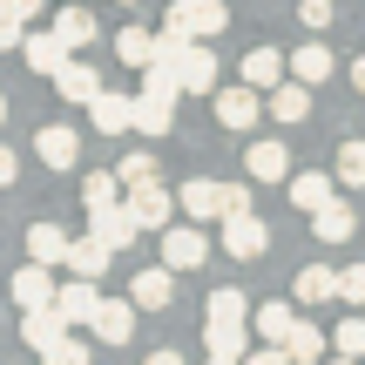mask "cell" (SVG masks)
<instances>
[{
	"label": "cell",
	"instance_id": "22",
	"mask_svg": "<svg viewBox=\"0 0 365 365\" xmlns=\"http://www.w3.org/2000/svg\"><path fill=\"white\" fill-rule=\"evenodd\" d=\"M257 339H271V345H291V331H298V304H284V298H271V304H257Z\"/></svg>",
	"mask_w": 365,
	"mask_h": 365
},
{
	"label": "cell",
	"instance_id": "2",
	"mask_svg": "<svg viewBox=\"0 0 365 365\" xmlns=\"http://www.w3.org/2000/svg\"><path fill=\"white\" fill-rule=\"evenodd\" d=\"M176 210H182L190 223H203V217H217V223H223V210H230V182H210V176L182 182V190H176Z\"/></svg>",
	"mask_w": 365,
	"mask_h": 365
},
{
	"label": "cell",
	"instance_id": "13",
	"mask_svg": "<svg viewBox=\"0 0 365 365\" xmlns=\"http://www.w3.org/2000/svg\"><path fill=\"white\" fill-rule=\"evenodd\" d=\"M54 277H48V264H21V271H14V304H21V312H41V304H54Z\"/></svg>",
	"mask_w": 365,
	"mask_h": 365
},
{
	"label": "cell",
	"instance_id": "41",
	"mask_svg": "<svg viewBox=\"0 0 365 365\" xmlns=\"http://www.w3.org/2000/svg\"><path fill=\"white\" fill-rule=\"evenodd\" d=\"M331 14H339L331 0H298V21H304V27H318V34L331 27Z\"/></svg>",
	"mask_w": 365,
	"mask_h": 365
},
{
	"label": "cell",
	"instance_id": "7",
	"mask_svg": "<svg viewBox=\"0 0 365 365\" xmlns=\"http://www.w3.org/2000/svg\"><path fill=\"white\" fill-rule=\"evenodd\" d=\"M88 331L102 345H129L135 339V298H102V312L88 318Z\"/></svg>",
	"mask_w": 365,
	"mask_h": 365
},
{
	"label": "cell",
	"instance_id": "34",
	"mask_svg": "<svg viewBox=\"0 0 365 365\" xmlns=\"http://www.w3.org/2000/svg\"><path fill=\"white\" fill-rule=\"evenodd\" d=\"M331 352L339 359H365V318L359 312H345L339 325H331Z\"/></svg>",
	"mask_w": 365,
	"mask_h": 365
},
{
	"label": "cell",
	"instance_id": "11",
	"mask_svg": "<svg viewBox=\"0 0 365 365\" xmlns=\"http://www.w3.org/2000/svg\"><path fill=\"white\" fill-rule=\"evenodd\" d=\"M88 122H95L102 135H129V129H135V95H115V88H102V95L88 102Z\"/></svg>",
	"mask_w": 365,
	"mask_h": 365
},
{
	"label": "cell",
	"instance_id": "39",
	"mask_svg": "<svg viewBox=\"0 0 365 365\" xmlns=\"http://www.w3.org/2000/svg\"><path fill=\"white\" fill-rule=\"evenodd\" d=\"M41 365H88V345H81L75 331H68L61 345H48V352H41Z\"/></svg>",
	"mask_w": 365,
	"mask_h": 365
},
{
	"label": "cell",
	"instance_id": "23",
	"mask_svg": "<svg viewBox=\"0 0 365 365\" xmlns=\"http://www.w3.org/2000/svg\"><path fill=\"white\" fill-rule=\"evenodd\" d=\"M68 331H75V325H68V318L54 312V304H41V312H27V325H21V339L34 345V352H48V345H61Z\"/></svg>",
	"mask_w": 365,
	"mask_h": 365
},
{
	"label": "cell",
	"instance_id": "47",
	"mask_svg": "<svg viewBox=\"0 0 365 365\" xmlns=\"http://www.w3.org/2000/svg\"><path fill=\"white\" fill-rule=\"evenodd\" d=\"M325 365H359V359H325Z\"/></svg>",
	"mask_w": 365,
	"mask_h": 365
},
{
	"label": "cell",
	"instance_id": "49",
	"mask_svg": "<svg viewBox=\"0 0 365 365\" xmlns=\"http://www.w3.org/2000/svg\"><path fill=\"white\" fill-rule=\"evenodd\" d=\"M0 122H7V95H0Z\"/></svg>",
	"mask_w": 365,
	"mask_h": 365
},
{
	"label": "cell",
	"instance_id": "8",
	"mask_svg": "<svg viewBox=\"0 0 365 365\" xmlns=\"http://www.w3.org/2000/svg\"><path fill=\"white\" fill-rule=\"evenodd\" d=\"M21 54H27V68H34V75H61V68L75 61V48H68V41L54 34V27H48V34H34V27H27Z\"/></svg>",
	"mask_w": 365,
	"mask_h": 365
},
{
	"label": "cell",
	"instance_id": "9",
	"mask_svg": "<svg viewBox=\"0 0 365 365\" xmlns=\"http://www.w3.org/2000/svg\"><path fill=\"white\" fill-rule=\"evenodd\" d=\"M129 298H135V312H163V304L176 298V271H170V264L135 271V277H129Z\"/></svg>",
	"mask_w": 365,
	"mask_h": 365
},
{
	"label": "cell",
	"instance_id": "43",
	"mask_svg": "<svg viewBox=\"0 0 365 365\" xmlns=\"http://www.w3.org/2000/svg\"><path fill=\"white\" fill-rule=\"evenodd\" d=\"M14 176H21V156H14V149H7V143H0V190H7V182H14Z\"/></svg>",
	"mask_w": 365,
	"mask_h": 365
},
{
	"label": "cell",
	"instance_id": "21",
	"mask_svg": "<svg viewBox=\"0 0 365 365\" xmlns=\"http://www.w3.org/2000/svg\"><path fill=\"white\" fill-rule=\"evenodd\" d=\"M264 108H271L284 129H298V122L312 115V88H304V81H284V88H271V95H264Z\"/></svg>",
	"mask_w": 365,
	"mask_h": 365
},
{
	"label": "cell",
	"instance_id": "44",
	"mask_svg": "<svg viewBox=\"0 0 365 365\" xmlns=\"http://www.w3.org/2000/svg\"><path fill=\"white\" fill-rule=\"evenodd\" d=\"M7 7H14V14H21V21H34V14H41V7H48V0H7Z\"/></svg>",
	"mask_w": 365,
	"mask_h": 365
},
{
	"label": "cell",
	"instance_id": "27",
	"mask_svg": "<svg viewBox=\"0 0 365 365\" xmlns=\"http://www.w3.org/2000/svg\"><path fill=\"white\" fill-rule=\"evenodd\" d=\"M203 352L244 365V359H250V331H244V325H203Z\"/></svg>",
	"mask_w": 365,
	"mask_h": 365
},
{
	"label": "cell",
	"instance_id": "5",
	"mask_svg": "<svg viewBox=\"0 0 365 365\" xmlns=\"http://www.w3.org/2000/svg\"><path fill=\"white\" fill-rule=\"evenodd\" d=\"M203 257H210V237L196 230V223H170V230H163V264H170V271H196Z\"/></svg>",
	"mask_w": 365,
	"mask_h": 365
},
{
	"label": "cell",
	"instance_id": "40",
	"mask_svg": "<svg viewBox=\"0 0 365 365\" xmlns=\"http://www.w3.org/2000/svg\"><path fill=\"white\" fill-rule=\"evenodd\" d=\"M339 304H365V264H352V271H339Z\"/></svg>",
	"mask_w": 365,
	"mask_h": 365
},
{
	"label": "cell",
	"instance_id": "3",
	"mask_svg": "<svg viewBox=\"0 0 365 365\" xmlns=\"http://www.w3.org/2000/svg\"><path fill=\"white\" fill-rule=\"evenodd\" d=\"M129 217L143 223V230H170V223H176V190H163V182H135V190H129Z\"/></svg>",
	"mask_w": 365,
	"mask_h": 365
},
{
	"label": "cell",
	"instance_id": "16",
	"mask_svg": "<svg viewBox=\"0 0 365 365\" xmlns=\"http://www.w3.org/2000/svg\"><path fill=\"white\" fill-rule=\"evenodd\" d=\"M54 88H61V102H75V108H88L95 95H102V75H95V68H88V61H81V54H75V61H68L61 75H54Z\"/></svg>",
	"mask_w": 365,
	"mask_h": 365
},
{
	"label": "cell",
	"instance_id": "38",
	"mask_svg": "<svg viewBox=\"0 0 365 365\" xmlns=\"http://www.w3.org/2000/svg\"><path fill=\"white\" fill-rule=\"evenodd\" d=\"M21 41H27V21L0 0V54H21Z\"/></svg>",
	"mask_w": 365,
	"mask_h": 365
},
{
	"label": "cell",
	"instance_id": "4",
	"mask_svg": "<svg viewBox=\"0 0 365 365\" xmlns=\"http://www.w3.org/2000/svg\"><path fill=\"white\" fill-rule=\"evenodd\" d=\"M223 250H230L237 264L271 250V230H264V217H257V210H244V217H223Z\"/></svg>",
	"mask_w": 365,
	"mask_h": 365
},
{
	"label": "cell",
	"instance_id": "20",
	"mask_svg": "<svg viewBox=\"0 0 365 365\" xmlns=\"http://www.w3.org/2000/svg\"><path fill=\"white\" fill-rule=\"evenodd\" d=\"M54 34H61V41H68V48H75V54H81V48H88V41H95V34H102V27H95V14H88V7H81V0H61V14H54Z\"/></svg>",
	"mask_w": 365,
	"mask_h": 365
},
{
	"label": "cell",
	"instance_id": "6",
	"mask_svg": "<svg viewBox=\"0 0 365 365\" xmlns=\"http://www.w3.org/2000/svg\"><path fill=\"white\" fill-rule=\"evenodd\" d=\"M257 115H271V108H264V95L250 88V81H237V88H217V122H223V129H250Z\"/></svg>",
	"mask_w": 365,
	"mask_h": 365
},
{
	"label": "cell",
	"instance_id": "17",
	"mask_svg": "<svg viewBox=\"0 0 365 365\" xmlns=\"http://www.w3.org/2000/svg\"><path fill=\"white\" fill-rule=\"evenodd\" d=\"M284 54H277V48H250L244 54V81H250V88H257V95H271V88H284Z\"/></svg>",
	"mask_w": 365,
	"mask_h": 365
},
{
	"label": "cell",
	"instance_id": "25",
	"mask_svg": "<svg viewBox=\"0 0 365 365\" xmlns=\"http://www.w3.org/2000/svg\"><path fill=\"white\" fill-rule=\"evenodd\" d=\"M325 203H339V196H331V176H318V170L291 176V210H304V217H318Z\"/></svg>",
	"mask_w": 365,
	"mask_h": 365
},
{
	"label": "cell",
	"instance_id": "35",
	"mask_svg": "<svg viewBox=\"0 0 365 365\" xmlns=\"http://www.w3.org/2000/svg\"><path fill=\"white\" fill-rule=\"evenodd\" d=\"M331 170H339V182H345V190H365V143H339Z\"/></svg>",
	"mask_w": 365,
	"mask_h": 365
},
{
	"label": "cell",
	"instance_id": "37",
	"mask_svg": "<svg viewBox=\"0 0 365 365\" xmlns=\"http://www.w3.org/2000/svg\"><path fill=\"white\" fill-rule=\"evenodd\" d=\"M115 176L129 182V190H135V182H156V156H149V149H129V156L115 163Z\"/></svg>",
	"mask_w": 365,
	"mask_h": 365
},
{
	"label": "cell",
	"instance_id": "31",
	"mask_svg": "<svg viewBox=\"0 0 365 365\" xmlns=\"http://www.w3.org/2000/svg\"><path fill=\"white\" fill-rule=\"evenodd\" d=\"M176 122V102H163V95H135V129L143 135H170Z\"/></svg>",
	"mask_w": 365,
	"mask_h": 365
},
{
	"label": "cell",
	"instance_id": "1",
	"mask_svg": "<svg viewBox=\"0 0 365 365\" xmlns=\"http://www.w3.org/2000/svg\"><path fill=\"white\" fill-rule=\"evenodd\" d=\"M223 27H230V7H223V0H170V21H163V34L217 41Z\"/></svg>",
	"mask_w": 365,
	"mask_h": 365
},
{
	"label": "cell",
	"instance_id": "26",
	"mask_svg": "<svg viewBox=\"0 0 365 365\" xmlns=\"http://www.w3.org/2000/svg\"><path fill=\"white\" fill-rule=\"evenodd\" d=\"M244 170H250V182H284V170H291V156H284V143H250V156H244Z\"/></svg>",
	"mask_w": 365,
	"mask_h": 365
},
{
	"label": "cell",
	"instance_id": "36",
	"mask_svg": "<svg viewBox=\"0 0 365 365\" xmlns=\"http://www.w3.org/2000/svg\"><path fill=\"white\" fill-rule=\"evenodd\" d=\"M143 95H163V102H176V95H182L176 68H170V61H149V68H143Z\"/></svg>",
	"mask_w": 365,
	"mask_h": 365
},
{
	"label": "cell",
	"instance_id": "42",
	"mask_svg": "<svg viewBox=\"0 0 365 365\" xmlns=\"http://www.w3.org/2000/svg\"><path fill=\"white\" fill-rule=\"evenodd\" d=\"M244 365H298V359H291V352H284V345H271V352H250Z\"/></svg>",
	"mask_w": 365,
	"mask_h": 365
},
{
	"label": "cell",
	"instance_id": "15",
	"mask_svg": "<svg viewBox=\"0 0 365 365\" xmlns=\"http://www.w3.org/2000/svg\"><path fill=\"white\" fill-rule=\"evenodd\" d=\"M68 244H75V237L61 230V223H34V230H27V264H68Z\"/></svg>",
	"mask_w": 365,
	"mask_h": 365
},
{
	"label": "cell",
	"instance_id": "24",
	"mask_svg": "<svg viewBox=\"0 0 365 365\" xmlns=\"http://www.w3.org/2000/svg\"><path fill=\"white\" fill-rule=\"evenodd\" d=\"M108 257H115V250H108L102 237H75V244H68V264H61V271H75V277H102V271H108Z\"/></svg>",
	"mask_w": 365,
	"mask_h": 365
},
{
	"label": "cell",
	"instance_id": "48",
	"mask_svg": "<svg viewBox=\"0 0 365 365\" xmlns=\"http://www.w3.org/2000/svg\"><path fill=\"white\" fill-rule=\"evenodd\" d=\"M203 365H237V359H203Z\"/></svg>",
	"mask_w": 365,
	"mask_h": 365
},
{
	"label": "cell",
	"instance_id": "32",
	"mask_svg": "<svg viewBox=\"0 0 365 365\" xmlns=\"http://www.w3.org/2000/svg\"><path fill=\"white\" fill-rule=\"evenodd\" d=\"M284 352L298 359V365H325L331 339H325V331H318V325H304V318H298V331H291V345H284Z\"/></svg>",
	"mask_w": 365,
	"mask_h": 365
},
{
	"label": "cell",
	"instance_id": "14",
	"mask_svg": "<svg viewBox=\"0 0 365 365\" xmlns=\"http://www.w3.org/2000/svg\"><path fill=\"white\" fill-rule=\"evenodd\" d=\"M135 230H143V223L129 217V203H122V210H95V217H88V237H102L108 250H129Z\"/></svg>",
	"mask_w": 365,
	"mask_h": 365
},
{
	"label": "cell",
	"instance_id": "29",
	"mask_svg": "<svg viewBox=\"0 0 365 365\" xmlns=\"http://www.w3.org/2000/svg\"><path fill=\"white\" fill-rule=\"evenodd\" d=\"M339 298V271L331 264H304L298 271V304H331Z\"/></svg>",
	"mask_w": 365,
	"mask_h": 365
},
{
	"label": "cell",
	"instance_id": "19",
	"mask_svg": "<svg viewBox=\"0 0 365 365\" xmlns=\"http://www.w3.org/2000/svg\"><path fill=\"white\" fill-rule=\"evenodd\" d=\"M331 68H339V54H331L325 41H304V48L291 54V81H304V88H318V81H325Z\"/></svg>",
	"mask_w": 365,
	"mask_h": 365
},
{
	"label": "cell",
	"instance_id": "18",
	"mask_svg": "<svg viewBox=\"0 0 365 365\" xmlns=\"http://www.w3.org/2000/svg\"><path fill=\"white\" fill-rule=\"evenodd\" d=\"M81 203H88V217L95 210H122L129 203V182H122L115 170H95V176H81Z\"/></svg>",
	"mask_w": 365,
	"mask_h": 365
},
{
	"label": "cell",
	"instance_id": "46",
	"mask_svg": "<svg viewBox=\"0 0 365 365\" xmlns=\"http://www.w3.org/2000/svg\"><path fill=\"white\" fill-rule=\"evenodd\" d=\"M149 365H182V352H149Z\"/></svg>",
	"mask_w": 365,
	"mask_h": 365
},
{
	"label": "cell",
	"instance_id": "50",
	"mask_svg": "<svg viewBox=\"0 0 365 365\" xmlns=\"http://www.w3.org/2000/svg\"><path fill=\"white\" fill-rule=\"evenodd\" d=\"M129 7H135V0H129Z\"/></svg>",
	"mask_w": 365,
	"mask_h": 365
},
{
	"label": "cell",
	"instance_id": "33",
	"mask_svg": "<svg viewBox=\"0 0 365 365\" xmlns=\"http://www.w3.org/2000/svg\"><path fill=\"white\" fill-rule=\"evenodd\" d=\"M352 210H345V203H325V210H318V217H312V230H318V244H345V237H352Z\"/></svg>",
	"mask_w": 365,
	"mask_h": 365
},
{
	"label": "cell",
	"instance_id": "30",
	"mask_svg": "<svg viewBox=\"0 0 365 365\" xmlns=\"http://www.w3.org/2000/svg\"><path fill=\"white\" fill-rule=\"evenodd\" d=\"M244 318H257V312L244 304V291H237V284H217V291H210V325H244Z\"/></svg>",
	"mask_w": 365,
	"mask_h": 365
},
{
	"label": "cell",
	"instance_id": "45",
	"mask_svg": "<svg viewBox=\"0 0 365 365\" xmlns=\"http://www.w3.org/2000/svg\"><path fill=\"white\" fill-rule=\"evenodd\" d=\"M352 88L365 95V54H359V61H352Z\"/></svg>",
	"mask_w": 365,
	"mask_h": 365
},
{
	"label": "cell",
	"instance_id": "12",
	"mask_svg": "<svg viewBox=\"0 0 365 365\" xmlns=\"http://www.w3.org/2000/svg\"><path fill=\"white\" fill-rule=\"evenodd\" d=\"M54 312H61L68 325H88V318L102 312V291H95V277H68V284L54 291Z\"/></svg>",
	"mask_w": 365,
	"mask_h": 365
},
{
	"label": "cell",
	"instance_id": "10",
	"mask_svg": "<svg viewBox=\"0 0 365 365\" xmlns=\"http://www.w3.org/2000/svg\"><path fill=\"white\" fill-rule=\"evenodd\" d=\"M34 156L48 163V170H75L81 163V135L68 129V122H48V129L34 135Z\"/></svg>",
	"mask_w": 365,
	"mask_h": 365
},
{
	"label": "cell",
	"instance_id": "28",
	"mask_svg": "<svg viewBox=\"0 0 365 365\" xmlns=\"http://www.w3.org/2000/svg\"><path fill=\"white\" fill-rule=\"evenodd\" d=\"M115 61L143 75V68L156 61V34H149V27H122V34H115Z\"/></svg>",
	"mask_w": 365,
	"mask_h": 365
}]
</instances>
